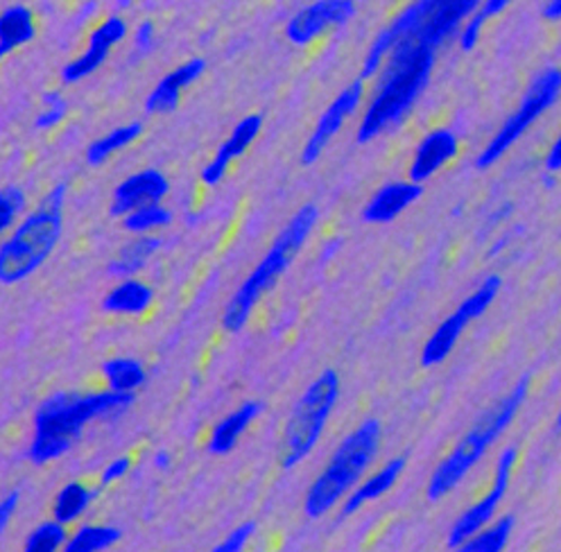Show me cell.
Returning <instances> with one entry per match:
<instances>
[{
  "instance_id": "1",
  "label": "cell",
  "mask_w": 561,
  "mask_h": 552,
  "mask_svg": "<svg viewBox=\"0 0 561 552\" xmlns=\"http://www.w3.org/2000/svg\"><path fill=\"white\" fill-rule=\"evenodd\" d=\"M131 403L134 392L116 390L84 396L76 392L53 394L34 414V439L27 451L30 460L34 464H44L68 453L89 422L121 414Z\"/></svg>"
},
{
  "instance_id": "2",
  "label": "cell",
  "mask_w": 561,
  "mask_h": 552,
  "mask_svg": "<svg viewBox=\"0 0 561 552\" xmlns=\"http://www.w3.org/2000/svg\"><path fill=\"white\" fill-rule=\"evenodd\" d=\"M435 64V48L403 39L385 64L378 89L358 127V143L399 125L412 110L416 97L424 93Z\"/></svg>"
},
{
  "instance_id": "3",
  "label": "cell",
  "mask_w": 561,
  "mask_h": 552,
  "mask_svg": "<svg viewBox=\"0 0 561 552\" xmlns=\"http://www.w3.org/2000/svg\"><path fill=\"white\" fill-rule=\"evenodd\" d=\"M528 376H523L516 388L494 407L486 410L471 426V430L460 439V444L448 453V458L442 460V464L433 471L428 480V501H439L448 492H453L465 480V475L482 460L486 448L514 422L520 403L525 401V394H528Z\"/></svg>"
},
{
  "instance_id": "4",
  "label": "cell",
  "mask_w": 561,
  "mask_h": 552,
  "mask_svg": "<svg viewBox=\"0 0 561 552\" xmlns=\"http://www.w3.org/2000/svg\"><path fill=\"white\" fill-rule=\"evenodd\" d=\"M314 222H318V206L314 204L301 206V209L295 214V218L288 222V227L278 233L267 256L259 263V267L248 276V279H244V284L231 297L225 315H222L225 331L238 333L244 324H248L252 308L278 281V276L288 269V265L297 258Z\"/></svg>"
},
{
  "instance_id": "5",
  "label": "cell",
  "mask_w": 561,
  "mask_h": 552,
  "mask_svg": "<svg viewBox=\"0 0 561 552\" xmlns=\"http://www.w3.org/2000/svg\"><path fill=\"white\" fill-rule=\"evenodd\" d=\"M66 184H57L34 214L0 248V281L12 286L37 269L55 250L64 225Z\"/></svg>"
},
{
  "instance_id": "6",
  "label": "cell",
  "mask_w": 561,
  "mask_h": 552,
  "mask_svg": "<svg viewBox=\"0 0 561 552\" xmlns=\"http://www.w3.org/2000/svg\"><path fill=\"white\" fill-rule=\"evenodd\" d=\"M380 444V424L376 419L363 422L333 453L327 469L312 482L304 509L310 519H320L337 501L356 485L367 467L374 462Z\"/></svg>"
},
{
  "instance_id": "7",
  "label": "cell",
  "mask_w": 561,
  "mask_h": 552,
  "mask_svg": "<svg viewBox=\"0 0 561 552\" xmlns=\"http://www.w3.org/2000/svg\"><path fill=\"white\" fill-rule=\"evenodd\" d=\"M337 396H340V378L333 369H327L318 381L304 392L297 407L293 410V417L286 426L284 458H280V467L293 469L306 456H310V451L318 446L324 433V426L337 403Z\"/></svg>"
},
{
  "instance_id": "8",
  "label": "cell",
  "mask_w": 561,
  "mask_h": 552,
  "mask_svg": "<svg viewBox=\"0 0 561 552\" xmlns=\"http://www.w3.org/2000/svg\"><path fill=\"white\" fill-rule=\"evenodd\" d=\"M561 95V71L559 68H546V71L533 82L528 93L523 95L518 110L503 123L494 138L484 146L476 165L486 170L494 165L516 141L528 131Z\"/></svg>"
},
{
  "instance_id": "9",
  "label": "cell",
  "mask_w": 561,
  "mask_h": 552,
  "mask_svg": "<svg viewBox=\"0 0 561 552\" xmlns=\"http://www.w3.org/2000/svg\"><path fill=\"white\" fill-rule=\"evenodd\" d=\"M501 286H503V279L496 274L486 276V279L478 286V290L473 295H469L455 313H450L439 326L437 331L431 335V340L426 342L424 347V354H421V365L424 367H435L439 363H444L448 358V354L453 352L455 344H458L460 335L465 333V329L482 318L489 306L496 301L499 292H501Z\"/></svg>"
},
{
  "instance_id": "10",
  "label": "cell",
  "mask_w": 561,
  "mask_h": 552,
  "mask_svg": "<svg viewBox=\"0 0 561 552\" xmlns=\"http://www.w3.org/2000/svg\"><path fill=\"white\" fill-rule=\"evenodd\" d=\"M482 0H416L414 8L419 23L410 42H419L431 48L444 46L455 32L462 30L469 16L476 14Z\"/></svg>"
},
{
  "instance_id": "11",
  "label": "cell",
  "mask_w": 561,
  "mask_h": 552,
  "mask_svg": "<svg viewBox=\"0 0 561 552\" xmlns=\"http://www.w3.org/2000/svg\"><path fill=\"white\" fill-rule=\"evenodd\" d=\"M516 460H518V448L507 446L505 451L499 456L494 485H491V490L476 505H471L458 521H455V526L450 528V534H448V548H460L465 541H469L476 532H480L491 519H494L496 509L510 487Z\"/></svg>"
},
{
  "instance_id": "12",
  "label": "cell",
  "mask_w": 561,
  "mask_h": 552,
  "mask_svg": "<svg viewBox=\"0 0 561 552\" xmlns=\"http://www.w3.org/2000/svg\"><path fill=\"white\" fill-rule=\"evenodd\" d=\"M354 14L356 0H318L290 19L286 37L297 46H306L324 30L344 25Z\"/></svg>"
},
{
  "instance_id": "13",
  "label": "cell",
  "mask_w": 561,
  "mask_h": 552,
  "mask_svg": "<svg viewBox=\"0 0 561 552\" xmlns=\"http://www.w3.org/2000/svg\"><path fill=\"white\" fill-rule=\"evenodd\" d=\"M125 37H127V23L121 16L104 19L91 32L87 50L78 59L64 66V71H61L64 84H76V82L89 78L91 73H95L98 68L104 64V59H107L110 50L114 46H118Z\"/></svg>"
},
{
  "instance_id": "14",
  "label": "cell",
  "mask_w": 561,
  "mask_h": 552,
  "mask_svg": "<svg viewBox=\"0 0 561 552\" xmlns=\"http://www.w3.org/2000/svg\"><path fill=\"white\" fill-rule=\"evenodd\" d=\"M360 100H363V80H356L331 102L329 110L322 114L318 127H314L312 136L308 138V143L304 146V152H301L304 165H310L320 159L324 148L331 143V138L342 129L344 120L358 110Z\"/></svg>"
},
{
  "instance_id": "15",
  "label": "cell",
  "mask_w": 561,
  "mask_h": 552,
  "mask_svg": "<svg viewBox=\"0 0 561 552\" xmlns=\"http://www.w3.org/2000/svg\"><path fill=\"white\" fill-rule=\"evenodd\" d=\"M168 191H170V184L163 177V172H159L154 168L140 170V172H136V175L127 177L114 191V202L110 206V214L114 218H125L131 211L159 204L168 195Z\"/></svg>"
},
{
  "instance_id": "16",
  "label": "cell",
  "mask_w": 561,
  "mask_h": 552,
  "mask_svg": "<svg viewBox=\"0 0 561 552\" xmlns=\"http://www.w3.org/2000/svg\"><path fill=\"white\" fill-rule=\"evenodd\" d=\"M458 150H460L458 136H455L450 129H433L424 141L419 143L414 152V159L410 165V182L424 184L450 159H455Z\"/></svg>"
},
{
  "instance_id": "17",
  "label": "cell",
  "mask_w": 561,
  "mask_h": 552,
  "mask_svg": "<svg viewBox=\"0 0 561 552\" xmlns=\"http://www.w3.org/2000/svg\"><path fill=\"white\" fill-rule=\"evenodd\" d=\"M261 127H263V116L259 114H252L248 118H242L231 136L227 138V141L220 146L218 154L214 157V161H210L204 170H202V182L206 186H216L222 182V177L227 175V168L233 159L242 157L244 152H248V148L256 141V136L261 134Z\"/></svg>"
},
{
  "instance_id": "18",
  "label": "cell",
  "mask_w": 561,
  "mask_h": 552,
  "mask_svg": "<svg viewBox=\"0 0 561 552\" xmlns=\"http://www.w3.org/2000/svg\"><path fill=\"white\" fill-rule=\"evenodd\" d=\"M206 68V61L195 57L182 66L174 68L172 73H168L157 87L154 91L148 95L146 100V112L148 114H168L174 112L180 105V95L186 87H191Z\"/></svg>"
},
{
  "instance_id": "19",
  "label": "cell",
  "mask_w": 561,
  "mask_h": 552,
  "mask_svg": "<svg viewBox=\"0 0 561 552\" xmlns=\"http://www.w3.org/2000/svg\"><path fill=\"white\" fill-rule=\"evenodd\" d=\"M421 195H424V188H421V184L416 182H399V184L382 186L367 204V209L363 211V220L374 225L392 222Z\"/></svg>"
},
{
  "instance_id": "20",
  "label": "cell",
  "mask_w": 561,
  "mask_h": 552,
  "mask_svg": "<svg viewBox=\"0 0 561 552\" xmlns=\"http://www.w3.org/2000/svg\"><path fill=\"white\" fill-rule=\"evenodd\" d=\"M403 469H405V458H394V460H390L388 464H385L380 471L369 475L363 482V485H358L354 492H351V496L346 498V503L342 507V516L356 514L365 503L376 501L382 494H388L397 485V480L403 473Z\"/></svg>"
},
{
  "instance_id": "21",
  "label": "cell",
  "mask_w": 561,
  "mask_h": 552,
  "mask_svg": "<svg viewBox=\"0 0 561 552\" xmlns=\"http://www.w3.org/2000/svg\"><path fill=\"white\" fill-rule=\"evenodd\" d=\"M261 412H263L261 401L242 403L236 412L229 414L225 422H220L214 428V435H210V441H208V451L214 456H227L240 439V435L248 430V426L259 417Z\"/></svg>"
},
{
  "instance_id": "22",
  "label": "cell",
  "mask_w": 561,
  "mask_h": 552,
  "mask_svg": "<svg viewBox=\"0 0 561 552\" xmlns=\"http://www.w3.org/2000/svg\"><path fill=\"white\" fill-rule=\"evenodd\" d=\"M152 288L140 284L136 279L123 281L121 286H116L107 297L102 301V308L107 310V313H118V315H138L148 310V306L152 303Z\"/></svg>"
},
{
  "instance_id": "23",
  "label": "cell",
  "mask_w": 561,
  "mask_h": 552,
  "mask_svg": "<svg viewBox=\"0 0 561 552\" xmlns=\"http://www.w3.org/2000/svg\"><path fill=\"white\" fill-rule=\"evenodd\" d=\"M37 27H34V16L27 8L14 5L3 12L0 19V55H10L19 46H25L34 39Z\"/></svg>"
},
{
  "instance_id": "24",
  "label": "cell",
  "mask_w": 561,
  "mask_h": 552,
  "mask_svg": "<svg viewBox=\"0 0 561 552\" xmlns=\"http://www.w3.org/2000/svg\"><path fill=\"white\" fill-rule=\"evenodd\" d=\"M95 496H98V492L84 487L82 482H68V485H64L55 498L53 516L64 526L76 524L80 516L89 509V505L95 501Z\"/></svg>"
},
{
  "instance_id": "25",
  "label": "cell",
  "mask_w": 561,
  "mask_h": 552,
  "mask_svg": "<svg viewBox=\"0 0 561 552\" xmlns=\"http://www.w3.org/2000/svg\"><path fill=\"white\" fill-rule=\"evenodd\" d=\"M161 248V238H152V235H144L131 240L129 245H125L121 250V254L110 263L107 272L112 276H131L136 274L140 267L146 265V261Z\"/></svg>"
},
{
  "instance_id": "26",
  "label": "cell",
  "mask_w": 561,
  "mask_h": 552,
  "mask_svg": "<svg viewBox=\"0 0 561 552\" xmlns=\"http://www.w3.org/2000/svg\"><path fill=\"white\" fill-rule=\"evenodd\" d=\"M102 373L107 378V383L116 392H134L144 388L148 381V373L138 360L134 358H114L102 365Z\"/></svg>"
},
{
  "instance_id": "27",
  "label": "cell",
  "mask_w": 561,
  "mask_h": 552,
  "mask_svg": "<svg viewBox=\"0 0 561 552\" xmlns=\"http://www.w3.org/2000/svg\"><path fill=\"white\" fill-rule=\"evenodd\" d=\"M140 134H144V125H140V123H129V125H123V127L114 129L107 136L98 138V141H93L89 146V150H87V163L89 165L104 163L112 154H116L118 150L131 146Z\"/></svg>"
},
{
  "instance_id": "28",
  "label": "cell",
  "mask_w": 561,
  "mask_h": 552,
  "mask_svg": "<svg viewBox=\"0 0 561 552\" xmlns=\"http://www.w3.org/2000/svg\"><path fill=\"white\" fill-rule=\"evenodd\" d=\"M121 530L112 526H84L73 537H68L66 552H98L121 541Z\"/></svg>"
},
{
  "instance_id": "29",
  "label": "cell",
  "mask_w": 561,
  "mask_h": 552,
  "mask_svg": "<svg viewBox=\"0 0 561 552\" xmlns=\"http://www.w3.org/2000/svg\"><path fill=\"white\" fill-rule=\"evenodd\" d=\"M514 530V516H503L501 521H496L491 528H482L476 532L469 541L460 545L465 552H501L507 545V539Z\"/></svg>"
},
{
  "instance_id": "30",
  "label": "cell",
  "mask_w": 561,
  "mask_h": 552,
  "mask_svg": "<svg viewBox=\"0 0 561 552\" xmlns=\"http://www.w3.org/2000/svg\"><path fill=\"white\" fill-rule=\"evenodd\" d=\"M66 541H68L66 526L59 524L57 519H53L30 532V537L25 541V552H55L61 545H66Z\"/></svg>"
},
{
  "instance_id": "31",
  "label": "cell",
  "mask_w": 561,
  "mask_h": 552,
  "mask_svg": "<svg viewBox=\"0 0 561 552\" xmlns=\"http://www.w3.org/2000/svg\"><path fill=\"white\" fill-rule=\"evenodd\" d=\"M170 222H172V214L168 209H163V206H159V204L146 206V209H138V211H131L129 216L123 218L125 229L134 231V233H146V231L165 227Z\"/></svg>"
},
{
  "instance_id": "32",
  "label": "cell",
  "mask_w": 561,
  "mask_h": 552,
  "mask_svg": "<svg viewBox=\"0 0 561 552\" xmlns=\"http://www.w3.org/2000/svg\"><path fill=\"white\" fill-rule=\"evenodd\" d=\"M25 209V195L16 186H5L0 191V229H10L16 216Z\"/></svg>"
},
{
  "instance_id": "33",
  "label": "cell",
  "mask_w": 561,
  "mask_h": 552,
  "mask_svg": "<svg viewBox=\"0 0 561 552\" xmlns=\"http://www.w3.org/2000/svg\"><path fill=\"white\" fill-rule=\"evenodd\" d=\"M44 105H46V112L39 114L37 120H34V127H37V129H50V127L59 125L66 116V110H68L66 100L61 97L59 91H48L44 95Z\"/></svg>"
},
{
  "instance_id": "34",
  "label": "cell",
  "mask_w": 561,
  "mask_h": 552,
  "mask_svg": "<svg viewBox=\"0 0 561 552\" xmlns=\"http://www.w3.org/2000/svg\"><path fill=\"white\" fill-rule=\"evenodd\" d=\"M484 23H486V19H484L480 12H476L473 16L467 19V23H465L462 30H460V37H458V39H460V48H462L465 53H469V50H473V48L478 46Z\"/></svg>"
},
{
  "instance_id": "35",
  "label": "cell",
  "mask_w": 561,
  "mask_h": 552,
  "mask_svg": "<svg viewBox=\"0 0 561 552\" xmlns=\"http://www.w3.org/2000/svg\"><path fill=\"white\" fill-rule=\"evenodd\" d=\"M256 532V521H248L238 526L220 545H216V552H238L244 548V543H248L252 539V534Z\"/></svg>"
},
{
  "instance_id": "36",
  "label": "cell",
  "mask_w": 561,
  "mask_h": 552,
  "mask_svg": "<svg viewBox=\"0 0 561 552\" xmlns=\"http://www.w3.org/2000/svg\"><path fill=\"white\" fill-rule=\"evenodd\" d=\"M134 48L136 55H150L154 48V25L150 21H144L136 30V37H134Z\"/></svg>"
},
{
  "instance_id": "37",
  "label": "cell",
  "mask_w": 561,
  "mask_h": 552,
  "mask_svg": "<svg viewBox=\"0 0 561 552\" xmlns=\"http://www.w3.org/2000/svg\"><path fill=\"white\" fill-rule=\"evenodd\" d=\"M129 467H131L129 458H118V460L110 462L107 467H104V471L100 475V487H107V485H112V482L121 480L129 471Z\"/></svg>"
},
{
  "instance_id": "38",
  "label": "cell",
  "mask_w": 561,
  "mask_h": 552,
  "mask_svg": "<svg viewBox=\"0 0 561 552\" xmlns=\"http://www.w3.org/2000/svg\"><path fill=\"white\" fill-rule=\"evenodd\" d=\"M19 501H21V492H19V490L10 492V494L3 498V505H0V530H5V528L10 526L12 516H14L16 507H19Z\"/></svg>"
},
{
  "instance_id": "39",
  "label": "cell",
  "mask_w": 561,
  "mask_h": 552,
  "mask_svg": "<svg viewBox=\"0 0 561 552\" xmlns=\"http://www.w3.org/2000/svg\"><path fill=\"white\" fill-rule=\"evenodd\" d=\"M512 3H514V0H482V8L478 12L489 21V19L499 16L501 12H505Z\"/></svg>"
},
{
  "instance_id": "40",
  "label": "cell",
  "mask_w": 561,
  "mask_h": 552,
  "mask_svg": "<svg viewBox=\"0 0 561 552\" xmlns=\"http://www.w3.org/2000/svg\"><path fill=\"white\" fill-rule=\"evenodd\" d=\"M546 168L548 170H561V134H559V138L554 141V146L550 148V152H548V157H546Z\"/></svg>"
},
{
  "instance_id": "41",
  "label": "cell",
  "mask_w": 561,
  "mask_h": 552,
  "mask_svg": "<svg viewBox=\"0 0 561 552\" xmlns=\"http://www.w3.org/2000/svg\"><path fill=\"white\" fill-rule=\"evenodd\" d=\"M543 16L550 21L561 19V0H548V5L543 8Z\"/></svg>"
},
{
  "instance_id": "42",
  "label": "cell",
  "mask_w": 561,
  "mask_h": 552,
  "mask_svg": "<svg viewBox=\"0 0 561 552\" xmlns=\"http://www.w3.org/2000/svg\"><path fill=\"white\" fill-rule=\"evenodd\" d=\"M95 10H98V3H95V0H87V3L82 5V10H80V14H78L80 23L89 21V19L95 14Z\"/></svg>"
},
{
  "instance_id": "43",
  "label": "cell",
  "mask_w": 561,
  "mask_h": 552,
  "mask_svg": "<svg viewBox=\"0 0 561 552\" xmlns=\"http://www.w3.org/2000/svg\"><path fill=\"white\" fill-rule=\"evenodd\" d=\"M154 467H157L159 471L168 469V467H170V456H168L165 451H159V453L154 456Z\"/></svg>"
},
{
  "instance_id": "44",
  "label": "cell",
  "mask_w": 561,
  "mask_h": 552,
  "mask_svg": "<svg viewBox=\"0 0 561 552\" xmlns=\"http://www.w3.org/2000/svg\"><path fill=\"white\" fill-rule=\"evenodd\" d=\"M337 248H340V240H333V243H329V245L324 248V254H322V261H320V263H324L327 258H331Z\"/></svg>"
},
{
  "instance_id": "45",
  "label": "cell",
  "mask_w": 561,
  "mask_h": 552,
  "mask_svg": "<svg viewBox=\"0 0 561 552\" xmlns=\"http://www.w3.org/2000/svg\"><path fill=\"white\" fill-rule=\"evenodd\" d=\"M129 5H131V0H118V8L125 10V8H129Z\"/></svg>"
},
{
  "instance_id": "46",
  "label": "cell",
  "mask_w": 561,
  "mask_h": 552,
  "mask_svg": "<svg viewBox=\"0 0 561 552\" xmlns=\"http://www.w3.org/2000/svg\"><path fill=\"white\" fill-rule=\"evenodd\" d=\"M557 426H561V412H559V417H557Z\"/></svg>"
}]
</instances>
